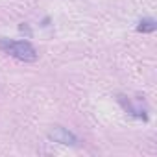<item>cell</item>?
Listing matches in <instances>:
<instances>
[{
	"label": "cell",
	"mask_w": 157,
	"mask_h": 157,
	"mask_svg": "<svg viewBox=\"0 0 157 157\" xmlns=\"http://www.w3.org/2000/svg\"><path fill=\"white\" fill-rule=\"evenodd\" d=\"M0 50H4L6 54H10L11 57L24 61V63H32L37 59V50L32 46V43L28 41H10V39H0Z\"/></svg>",
	"instance_id": "obj_1"
},
{
	"label": "cell",
	"mask_w": 157,
	"mask_h": 157,
	"mask_svg": "<svg viewBox=\"0 0 157 157\" xmlns=\"http://www.w3.org/2000/svg\"><path fill=\"white\" fill-rule=\"evenodd\" d=\"M48 139L54 140V142L65 144V146H76L78 144V137L72 131H68L67 128H63V126H54L48 131Z\"/></svg>",
	"instance_id": "obj_2"
},
{
	"label": "cell",
	"mask_w": 157,
	"mask_h": 157,
	"mask_svg": "<svg viewBox=\"0 0 157 157\" xmlns=\"http://www.w3.org/2000/svg\"><path fill=\"white\" fill-rule=\"evenodd\" d=\"M118 100H120V104H122V107L129 113V115H133V117H137V118H142V120H146L148 118V115L144 113V109H139V107H135L129 100H126V96H118Z\"/></svg>",
	"instance_id": "obj_3"
},
{
	"label": "cell",
	"mask_w": 157,
	"mask_h": 157,
	"mask_svg": "<svg viewBox=\"0 0 157 157\" xmlns=\"http://www.w3.org/2000/svg\"><path fill=\"white\" fill-rule=\"evenodd\" d=\"M155 30H157V22L153 19H142L137 26V32H140V33H151Z\"/></svg>",
	"instance_id": "obj_4"
}]
</instances>
